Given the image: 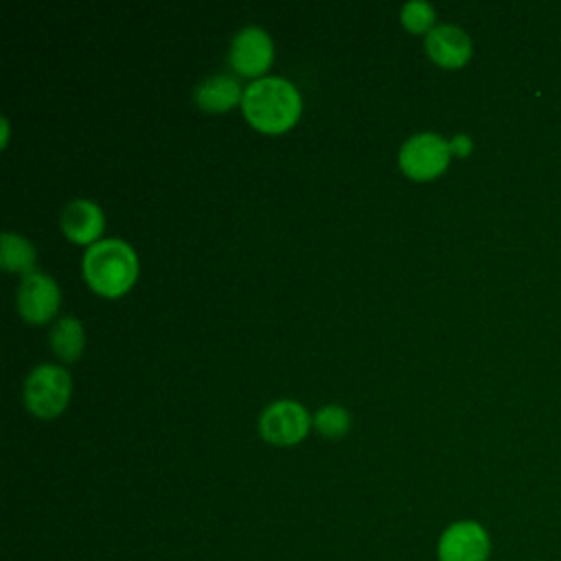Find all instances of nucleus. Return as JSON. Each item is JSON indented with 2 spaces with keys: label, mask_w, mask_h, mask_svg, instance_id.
Segmentation results:
<instances>
[{
  "label": "nucleus",
  "mask_w": 561,
  "mask_h": 561,
  "mask_svg": "<svg viewBox=\"0 0 561 561\" xmlns=\"http://www.w3.org/2000/svg\"><path fill=\"white\" fill-rule=\"evenodd\" d=\"M241 112L254 129L283 134L298 123L302 96L298 88L283 77H261L245 88Z\"/></svg>",
  "instance_id": "nucleus-1"
},
{
  "label": "nucleus",
  "mask_w": 561,
  "mask_h": 561,
  "mask_svg": "<svg viewBox=\"0 0 561 561\" xmlns=\"http://www.w3.org/2000/svg\"><path fill=\"white\" fill-rule=\"evenodd\" d=\"M81 272L92 291L105 298H118L136 283L138 254L123 239H101L85 248Z\"/></svg>",
  "instance_id": "nucleus-2"
},
{
  "label": "nucleus",
  "mask_w": 561,
  "mask_h": 561,
  "mask_svg": "<svg viewBox=\"0 0 561 561\" xmlns=\"http://www.w3.org/2000/svg\"><path fill=\"white\" fill-rule=\"evenodd\" d=\"M72 397V377L57 364L35 366L24 381V403L37 419L59 416Z\"/></svg>",
  "instance_id": "nucleus-3"
},
{
  "label": "nucleus",
  "mask_w": 561,
  "mask_h": 561,
  "mask_svg": "<svg viewBox=\"0 0 561 561\" xmlns=\"http://www.w3.org/2000/svg\"><path fill=\"white\" fill-rule=\"evenodd\" d=\"M449 142L434 131H419L410 136L399 149V169L416 182L438 178L449 164Z\"/></svg>",
  "instance_id": "nucleus-4"
},
{
  "label": "nucleus",
  "mask_w": 561,
  "mask_h": 561,
  "mask_svg": "<svg viewBox=\"0 0 561 561\" xmlns=\"http://www.w3.org/2000/svg\"><path fill=\"white\" fill-rule=\"evenodd\" d=\"M311 423L313 419L302 403L294 399H278L267 403L259 414V434L272 445L289 447L309 434Z\"/></svg>",
  "instance_id": "nucleus-5"
},
{
  "label": "nucleus",
  "mask_w": 561,
  "mask_h": 561,
  "mask_svg": "<svg viewBox=\"0 0 561 561\" xmlns=\"http://www.w3.org/2000/svg\"><path fill=\"white\" fill-rule=\"evenodd\" d=\"M493 541L489 530L476 519H456L438 535V561H489Z\"/></svg>",
  "instance_id": "nucleus-6"
},
{
  "label": "nucleus",
  "mask_w": 561,
  "mask_h": 561,
  "mask_svg": "<svg viewBox=\"0 0 561 561\" xmlns=\"http://www.w3.org/2000/svg\"><path fill=\"white\" fill-rule=\"evenodd\" d=\"M228 61L232 70L241 77L261 79L274 61V44L265 28L243 26L234 33L228 50Z\"/></svg>",
  "instance_id": "nucleus-7"
},
{
  "label": "nucleus",
  "mask_w": 561,
  "mask_h": 561,
  "mask_svg": "<svg viewBox=\"0 0 561 561\" xmlns=\"http://www.w3.org/2000/svg\"><path fill=\"white\" fill-rule=\"evenodd\" d=\"M18 313L31 324H44L53 320L61 305V291L53 276L44 272L24 274L15 294Z\"/></svg>",
  "instance_id": "nucleus-8"
},
{
  "label": "nucleus",
  "mask_w": 561,
  "mask_h": 561,
  "mask_svg": "<svg viewBox=\"0 0 561 561\" xmlns=\"http://www.w3.org/2000/svg\"><path fill=\"white\" fill-rule=\"evenodd\" d=\"M59 224H61L64 234L72 243L90 248L92 243L101 241L99 237L103 234V228H105V215L96 202L79 197V199L68 202L61 208Z\"/></svg>",
  "instance_id": "nucleus-9"
},
{
  "label": "nucleus",
  "mask_w": 561,
  "mask_h": 561,
  "mask_svg": "<svg viewBox=\"0 0 561 561\" xmlns=\"http://www.w3.org/2000/svg\"><path fill=\"white\" fill-rule=\"evenodd\" d=\"M425 50L440 68H460L469 61L473 46L460 26L438 24L425 35Z\"/></svg>",
  "instance_id": "nucleus-10"
},
{
  "label": "nucleus",
  "mask_w": 561,
  "mask_h": 561,
  "mask_svg": "<svg viewBox=\"0 0 561 561\" xmlns=\"http://www.w3.org/2000/svg\"><path fill=\"white\" fill-rule=\"evenodd\" d=\"M243 92L245 90L241 88V83L234 77L219 72V75H210L204 81H199L193 96H195V103L199 110L210 112V114H221V112H228V110L241 105Z\"/></svg>",
  "instance_id": "nucleus-11"
},
{
  "label": "nucleus",
  "mask_w": 561,
  "mask_h": 561,
  "mask_svg": "<svg viewBox=\"0 0 561 561\" xmlns=\"http://www.w3.org/2000/svg\"><path fill=\"white\" fill-rule=\"evenodd\" d=\"M48 344L59 359L77 362L85 348V329L81 320L75 316L59 318L48 333Z\"/></svg>",
  "instance_id": "nucleus-12"
},
{
  "label": "nucleus",
  "mask_w": 561,
  "mask_h": 561,
  "mask_svg": "<svg viewBox=\"0 0 561 561\" xmlns=\"http://www.w3.org/2000/svg\"><path fill=\"white\" fill-rule=\"evenodd\" d=\"M35 259H37V250L35 245L18 234V232H2L0 239V265L7 272H22V274H31L35 272Z\"/></svg>",
  "instance_id": "nucleus-13"
},
{
  "label": "nucleus",
  "mask_w": 561,
  "mask_h": 561,
  "mask_svg": "<svg viewBox=\"0 0 561 561\" xmlns=\"http://www.w3.org/2000/svg\"><path fill=\"white\" fill-rule=\"evenodd\" d=\"M313 425L327 438H342L344 434H348L353 419L344 405L327 403L313 414Z\"/></svg>",
  "instance_id": "nucleus-14"
},
{
  "label": "nucleus",
  "mask_w": 561,
  "mask_h": 561,
  "mask_svg": "<svg viewBox=\"0 0 561 561\" xmlns=\"http://www.w3.org/2000/svg\"><path fill=\"white\" fill-rule=\"evenodd\" d=\"M401 24L410 33H430L434 28L436 11L430 2L425 0H410L401 7Z\"/></svg>",
  "instance_id": "nucleus-15"
},
{
  "label": "nucleus",
  "mask_w": 561,
  "mask_h": 561,
  "mask_svg": "<svg viewBox=\"0 0 561 561\" xmlns=\"http://www.w3.org/2000/svg\"><path fill=\"white\" fill-rule=\"evenodd\" d=\"M471 149H473V142H471V138L465 136V134H458V136H454V138L449 140V151H451V156L465 158V156L471 153Z\"/></svg>",
  "instance_id": "nucleus-16"
},
{
  "label": "nucleus",
  "mask_w": 561,
  "mask_h": 561,
  "mask_svg": "<svg viewBox=\"0 0 561 561\" xmlns=\"http://www.w3.org/2000/svg\"><path fill=\"white\" fill-rule=\"evenodd\" d=\"M0 125H2V147H7V142H9V121L2 116Z\"/></svg>",
  "instance_id": "nucleus-17"
}]
</instances>
